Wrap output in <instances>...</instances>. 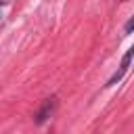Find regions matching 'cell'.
Wrapping results in <instances>:
<instances>
[{
  "mask_svg": "<svg viewBox=\"0 0 134 134\" xmlns=\"http://www.w3.org/2000/svg\"><path fill=\"white\" fill-rule=\"evenodd\" d=\"M132 54H134V48H130V50H128V52L124 54V59H121V67H119V71H117V73H115V75H113V77H111V80L107 82V86H113L115 82H119V80H121V77L126 75V71H128V67H130V61H132Z\"/></svg>",
  "mask_w": 134,
  "mask_h": 134,
  "instance_id": "6da1fadb",
  "label": "cell"
},
{
  "mask_svg": "<svg viewBox=\"0 0 134 134\" xmlns=\"http://www.w3.org/2000/svg\"><path fill=\"white\" fill-rule=\"evenodd\" d=\"M54 107H57V100H54V98H46V100H44V105L40 107L38 115H36V121H38V124H44V121L54 113Z\"/></svg>",
  "mask_w": 134,
  "mask_h": 134,
  "instance_id": "7a4b0ae2",
  "label": "cell"
},
{
  "mask_svg": "<svg viewBox=\"0 0 134 134\" xmlns=\"http://www.w3.org/2000/svg\"><path fill=\"white\" fill-rule=\"evenodd\" d=\"M132 25H134V19H130V21L126 23V34H130V31H132Z\"/></svg>",
  "mask_w": 134,
  "mask_h": 134,
  "instance_id": "3957f363",
  "label": "cell"
},
{
  "mask_svg": "<svg viewBox=\"0 0 134 134\" xmlns=\"http://www.w3.org/2000/svg\"><path fill=\"white\" fill-rule=\"evenodd\" d=\"M2 2H4V0H0V4H2Z\"/></svg>",
  "mask_w": 134,
  "mask_h": 134,
  "instance_id": "277c9868",
  "label": "cell"
}]
</instances>
